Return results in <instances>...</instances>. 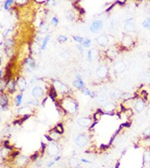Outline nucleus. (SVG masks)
Listing matches in <instances>:
<instances>
[{
  "mask_svg": "<svg viewBox=\"0 0 150 168\" xmlns=\"http://www.w3.org/2000/svg\"><path fill=\"white\" fill-rule=\"evenodd\" d=\"M65 105H64L66 110H68L71 112H74L78 110V103L76 102L73 101L72 100L69 99V101H65Z\"/></svg>",
  "mask_w": 150,
  "mask_h": 168,
  "instance_id": "1",
  "label": "nucleus"
},
{
  "mask_svg": "<svg viewBox=\"0 0 150 168\" xmlns=\"http://www.w3.org/2000/svg\"><path fill=\"white\" fill-rule=\"evenodd\" d=\"M75 142L78 146L85 147L89 143V138L85 134H81L76 138Z\"/></svg>",
  "mask_w": 150,
  "mask_h": 168,
  "instance_id": "2",
  "label": "nucleus"
},
{
  "mask_svg": "<svg viewBox=\"0 0 150 168\" xmlns=\"http://www.w3.org/2000/svg\"><path fill=\"white\" fill-rule=\"evenodd\" d=\"M103 26V23L100 20H97L93 22L91 26H90V30L91 32H97L98 31H99Z\"/></svg>",
  "mask_w": 150,
  "mask_h": 168,
  "instance_id": "3",
  "label": "nucleus"
},
{
  "mask_svg": "<svg viewBox=\"0 0 150 168\" xmlns=\"http://www.w3.org/2000/svg\"><path fill=\"white\" fill-rule=\"evenodd\" d=\"M47 152L50 156H55L59 153V148L55 143H51L47 147Z\"/></svg>",
  "mask_w": 150,
  "mask_h": 168,
  "instance_id": "4",
  "label": "nucleus"
},
{
  "mask_svg": "<svg viewBox=\"0 0 150 168\" xmlns=\"http://www.w3.org/2000/svg\"><path fill=\"white\" fill-rule=\"evenodd\" d=\"M96 73H97V75L100 78H105L108 73V69L105 66H100L98 68Z\"/></svg>",
  "mask_w": 150,
  "mask_h": 168,
  "instance_id": "5",
  "label": "nucleus"
},
{
  "mask_svg": "<svg viewBox=\"0 0 150 168\" xmlns=\"http://www.w3.org/2000/svg\"><path fill=\"white\" fill-rule=\"evenodd\" d=\"M91 119L90 118H86V117L80 118L78 121V123L79 125L82 127H88L89 125H91Z\"/></svg>",
  "mask_w": 150,
  "mask_h": 168,
  "instance_id": "6",
  "label": "nucleus"
},
{
  "mask_svg": "<svg viewBox=\"0 0 150 168\" xmlns=\"http://www.w3.org/2000/svg\"><path fill=\"white\" fill-rule=\"evenodd\" d=\"M77 78H78V80H75L73 82V86L74 87H75L78 89H81V88H84L85 87V83L83 82V81L82 80L80 76L78 75L77 76Z\"/></svg>",
  "mask_w": 150,
  "mask_h": 168,
  "instance_id": "7",
  "label": "nucleus"
},
{
  "mask_svg": "<svg viewBox=\"0 0 150 168\" xmlns=\"http://www.w3.org/2000/svg\"><path fill=\"white\" fill-rule=\"evenodd\" d=\"M95 40H96L97 43L100 45H102V46H104V45H107L108 41H109L108 37L107 36H105V35H101L100 37H97L95 39Z\"/></svg>",
  "mask_w": 150,
  "mask_h": 168,
  "instance_id": "8",
  "label": "nucleus"
},
{
  "mask_svg": "<svg viewBox=\"0 0 150 168\" xmlns=\"http://www.w3.org/2000/svg\"><path fill=\"white\" fill-rule=\"evenodd\" d=\"M126 66L125 64L122 62V61H118L117 63H115V64L114 65V69L115 70L117 73H122L125 70Z\"/></svg>",
  "mask_w": 150,
  "mask_h": 168,
  "instance_id": "9",
  "label": "nucleus"
},
{
  "mask_svg": "<svg viewBox=\"0 0 150 168\" xmlns=\"http://www.w3.org/2000/svg\"><path fill=\"white\" fill-rule=\"evenodd\" d=\"M27 163H28V158H27L26 156H20V157L17 159V161H16L17 165L18 167H20V168L24 167Z\"/></svg>",
  "mask_w": 150,
  "mask_h": 168,
  "instance_id": "10",
  "label": "nucleus"
},
{
  "mask_svg": "<svg viewBox=\"0 0 150 168\" xmlns=\"http://www.w3.org/2000/svg\"><path fill=\"white\" fill-rule=\"evenodd\" d=\"M55 86L60 92H66L68 91V88L58 81H55Z\"/></svg>",
  "mask_w": 150,
  "mask_h": 168,
  "instance_id": "11",
  "label": "nucleus"
},
{
  "mask_svg": "<svg viewBox=\"0 0 150 168\" xmlns=\"http://www.w3.org/2000/svg\"><path fill=\"white\" fill-rule=\"evenodd\" d=\"M32 95L35 97V98H40L42 97L43 95V90L42 88L39 86L34 88L32 92Z\"/></svg>",
  "mask_w": 150,
  "mask_h": 168,
  "instance_id": "12",
  "label": "nucleus"
},
{
  "mask_svg": "<svg viewBox=\"0 0 150 168\" xmlns=\"http://www.w3.org/2000/svg\"><path fill=\"white\" fill-rule=\"evenodd\" d=\"M133 19H129L126 21V23L125 26V28L129 32H131L134 31L135 29V26L134 24V23L132 22Z\"/></svg>",
  "mask_w": 150,
  "mask_h": 168,
  "instance_id": "13",
  "label": "nucleus"
},
{
  "mask_svg": "<svg viewBox=\"0 0 150 168\" xmlns=\"http://www.w3.org/2000/svg\"><path fill=\"white\" fill-rule=\"evenodd\" d=\"M145 108V103L142 100H138L135 103V109L138 112H142Z\"/></svg>",
  "mask_w": 150,
  "mask_h": 168,
  "instance_id": "14",
  "label": "nucleus"
},
{
  "mask_svg": "<svg viewBox=\"0 0 150 168\" xmlns=\"http://www.w3.org/2000/svg\"><path fill=\"white\" fill-rule=\"evenodd\" d=\"M17 85H18V87L20 89V90H21V92H24L27 88L26 82V80L24 79H20V80L18 81Z\"/></svg>",
  "mask_w": 150,
  "mask_h": 168,
  "instance_id": "15",
  "label": "nucleus"
},
{
  "mask_svg": "<svg viewBox=\"0 0 150 168\" xmlns=\"http://www.w3.org/2000/svg\"><path fill=\"white\" fill-rule=\"evenodd\" d=\"M8 104V98L6 95L1 94V105L2 108H4Z\"/></svg>",
  "mask_w": 150,
  "mask_h": 168,
  "instance_id": "16",
  "label": "nucleus"
},
{
  "mask_svg": "<svg viewBox=\"0 0 150 168\" xmlns=\"http://www.w3.org/2000/svg\"><path fill=\"white\" fill-rule=\"evenodd\" d=\"M69 165L73 168H77L78 167H79L78 161H77V159H75V158H71L69 160Z\"/></svg>",
  "mask_w": 150,
  "mask_h": 168,
  "instance_id": "17",
  "label": "nucleus"
},
{
  "mask_svg": "<svg viewBox=\"0 0 150 168\" xmlns=\"http://www.w3.org/2000/svg\"><path fill=\"white\" fill-rule=\"evenodd\" d=\"M50 35H47L46 37L44 39V40H43L42 41V47H41V49H42V50H45L46 46V45L48 44V42H49V41L50 40Z\"/></svg>",
  "mask_w": 150,
  "mask_h": 168,
  "instance_id": "18",
  "label": "nucleus"
},
{
  "mask_svg": "<svg viewBox=\"0 0 150 168\" xmlns=\"http://www.w3.org/2000/svg\"><path fill=\"white\" fill-rule=\"evenodd\" d=\"M8 90L10 92H14L15 91V81H12L8 83Z\"/></svg>",
  "mask_w": 150,
  "mask_h": 168,
  "instance_id": "19",
  "label": "nucleus"
},
{
  "mask_svg": "<svg viewBox=\"0 0 150 168\" xmlns=\"http://www.w3.org/2000/svg\"><path fill=\"white\" fill-rule=\"evenodd\" d=\"M114 105L112 103H108L105 105V110H107L108 112L112 111L114 108Z\"/></svg>",
  "mask_w": 150,
  "mask_h": 168,
  "instance_id": "20",
  "label": "nucleus"
},
{
  "mask_svg": "<svg viewBox=\"0 0 150 168\" xmlns=\"http://www.w3.org/2000/svg\"><path fill=\"white\" fill-rule=\"evenodd\" d=\"M143 26L147 29H150V18L146 19L143 23Z\"/></svg>",
  "mask_w": 150,
  "mask_h": 168,
  "instance_id": "21",
  "label": "nucleus"
},
{
  "mask_svg": "<svg viewBox=\"0 0 150 168\" xmlns=\"http://www.w3.org/2000/svg\"><path fill=\"white\" fill-rule=\"evenodd\" d=\"M82 92H83L85 95L90 96L91 98H92V97H94V94H93V93H91V91H89V90L87 89V88H83V90H82Z\"/></svg>",
  "mask_w": 150,
  "mask_h": 168,
  "instance_id": "22",
  "label": "nucleus"
},
{
  "mask_svg": "<svg viewBox=\"0 0 150 168\" xmlns=\"http://www.w3.org/2000/svg\"><path fill=\"white\" fill-rule=\"evenodd\" d=\"M67 39H68L67 37L64 36V35H59V37H57V41L60 43H64V42L67 41Z\"/></svg>",
  "mask_w": 150,
  "mask_h": 168,
  "instance_id": "23",
  "label": "nucleus"
},
{
  "mask_svg": "<svg viewBox=\"0 0 150 168\" xmlns=\"http://www.w3.org/2000/svg\"><path fill=\"white\" fill-rule=\"evenodd\" d=\"M15 100H16V105L17 106L20 105V104L21 103V101H22V95H17L15 98Z\"/></svg>",
  "mask_w": 150,
  "mask_h": 168,
  "instance_id": "24",
  "label": "nucleus"
},
{
  "mask_svg": "<svg viewBox=\"0 0 150 168\" xmlns=\"http://www.w3.org/2000/svg\"><path fill=\"white\" fill-rule=\"evenodd\" d=\"M73 40H74L75 41H76V42H78V43H80V44H81V43H82V42L84 41V39H83V37H82L73 36Z\"/></svg>",
  "mask_w": 150,
  "mask_h": 168,
  "instance_id": "25",
  "label": "nucleus"
},
{
  "mask_svg": "<svg viewBox=\"0 0 150 168\" xmlns=\"http://www.w3.org/2000/svg\"><path fill=\"white\" fill-rule=\"evenodd\" d=\"M123 43L125 44V45H129L130 44H131V38L128 36L125 37L123 39Z\"/></svg>",
  "mask_w": 150,
  "mask_h": 168,
  "instance_id": "26",
  "label": "nucleus"
},
{
  "mask_svg": "<svg viewBox=\"0 0 150 168\" xmlns=\"http://www.w3.org/2000/svg\"><path fill=\"white\" fill-rule=\"evenodd\" d=\"M91 44V39H86L85 40L83 41V45H84V47H85V48L89 47Z\"/></svg>",
  "mask_w": 150,
  "mask_h": 168,
  "instance_id": "27",
  "label": "nucleus"
},
{
  "mask_svg": "<svg viewBox=\"0 0 150 168\" xmlns=\"http://www.w3.org/2000/svg\"><path fill=\"white\" fill-rule=\"evenodd\" d=\"M13 2V0H7V1H6L5 3H4V8L7 10L8 9V8H9V6H10Z\"/></svg>",
  "mask_w": 150,
  "mask_h": 168,
  "instance_id": "28",
  "label": "nucleus"
},
{
  "mask_svg": "<svg viewBox=\"0 0 150 168\" xmlns=\"http://www.w3.org/2000/svg\"><path fill=\"white\" fill-rule=\"evenodd\" d=\"M52 23L55 26H56L57 24H58V22H59V21H58V19H57V18L56 17H53V18H52Z\"/></svg>",
  "mask_w": 150,
  "mask_h": 168,
  "instance_id": "29",
  "label": "nucleus"
},
{
  "mask_svg": "<svg viewBox=\"0 0 150 168\" xmlns=\"http://www.w3.org/2000/svg\"><path fill=\"white\" fill-rule=\"evenodd\" d=\"M29 66H30V67L31 68H34L35 67V64L34 61H33L32 59H30V61H29Z\"/></svg>",
  "mask_w": 150,
  "mask_h": 168,
  "instance_id": "30",
  "label": "nucleus"
},
{
  "mask_svg": "<svg viewBox=\"0 0 150 168\" xmlns=\"http://www.w3.org/2000/svg\"><path fill=\"white\" fill-rule=\"evenodd\" d=\"M143 134L144 136H150V128H148L147 130H145V132H143Z\"/></svg>",
  "mask_w": 150,
  "mask_h": 168,
  "instance_id": "31",
  "label": "nucleus"
},
{
  "mask_svg": "<svg viewBox=\"0 0 150 168\" xmlns=\"http://www.w3.org/2000/svg\"><path fill=\"white\" fill-rule=\"evenodd\" d=\"M92 50H89V52H88V59L91 61V59H92Z\"/></svg>",
  "mask_w": 150,
  "mask_h": 168,
  "instance_id": "32",
  "label": "nucleus"
},
{
  "mask_svg": "<svg viewBox=\"0 0 150 168\" xmlns=\"http://www.w3.org/2000/svg\"><path fill=\"white\" fill-rule=\"evenodd\" d=\"M55 164V161H50V162H49V163H48V165H47V166H48V168H51L53 165Z\"/></svg>",
  "mask_w": 150,
  "mask_h": 168,
  "instance_id": "33",
  "label": "nucleus"
},
{
  "mask_svg": "<svg viewBox=\"0 0 150 168\" xmlns=\"http://www.w3.org/2000/svg\"><path fill=\"white\" fill-rule=\"evenodd\" d=\"M46 147V145H45L44 143H42V153H44V150H45Z\"/></svg>",
  "mask_w": 150,
  "mask_h": 168,
  "instance_id": "34",
  "label": "nucleus"
},
{
  "mask_svg": "<svg viewBox=\"0 0 150 168\" xmlns=\"http://www.w3.org/2000/svg\"><path fill=\"white\" fill-rule=\"evenodd\" d=\"M81 161L82 163H91V161H88V160L85 159H81Z\"/></svg>",
  "mask_w": 150,
  "mask_h": 168,
  "instance_id": "35",
  "label": "nucleus"
},
{
  "mask_svg": "<svg viewBox=\"0 0 150 168\" xmlns=\"http://www.w3.org/2000/svg\"><path fill=\"white\" fill-rule=\"evenodd\" d=\"M44 136L46 137V139H47L48 141H52L53 140V139H52L50 136H49V135H44Z\"/></svg>",
  "mask_w": 150,
  "mask_h": 168,
  "instance_id": "36",
  "label": "nucleus"
},
{
  "mask_svg": "<svg viewBox=\"0 0 150 168\" xmlns=\"http://www.w3.org/2000/svg\"><path fill=\"white\" fill-rule=\"evenodd\" d=\"M78 49L80 50V53H82V52H83V49H82V46H81L80 45H78Z\"/></svg>",
  "mask_w": 150,
  "mask_h": 168,
  "instance_id": "37",
  "label": "nucleus"
},
{
  "mask_svg": "<svg viewBox=\"0 0 150 168\" xmlns=\"http://www.w3.org/2000/svg\"><path fill=\"white\" fill-rule=\"evenodd\" d=\"M116 3H117V4H120V5H123V4H125V1H116Z\"/></svg>",
  "mask_w": 150,
  "mask_h": 168,
  "instance_id": "38",
  "label": "nucleus"
},
{
  "mask_svg": "<svg viewBox=\"0 0 150 168\" xmlns=\"http://www.w3.org/2000/svg\"><path fill=\"white\" fill-rule=\"evenodd\" d=\"M80 14H85V10H84V8H81L80 10Z\"/></svg>",
  "mask_w": 150,
  "mask_h": 168,
  "instance_id": "39",
  "label": "nucleus"
},
{
  "mask_svg": "<svg viewBox=\"0 0 150 168\" xmlns=\"http://www.w3.org/2000/svg\"><path fill=\"white\" fill-rule=\"evenodd\" d=\"M114 4H112V5H111V6L108 9H107V10H106V12H109V10H111L112 9V8L114 7Z\"/></svg>",
  "mask_w": 150,
  "mask_h": 168,
  "instance_id": "40",
  "label": "nucleus"
},
{
  "mask_svg": "<svg viewBox=\"0 0 150 168\" xmlns=\"http://www.w3.org/2000/svg\"><path fill=\"white\" fill-rule=\"evenodd\" d=\"M60 159H61V156H56V157H55V159H54V161H59Z\"/></svg>",
  "mask_w": 150,
  "mask_h": 168,
  "instance_id": "41",
  "label": "nucleus"
},
{
  "mask_svg": "<svg viewBox=\"0 0 150 168\" xmlns=\"http://www.w3.org/2000/svg\"><path fill=\"white\" fill-rule=\"evenodd\" d=\"M96 123H97V122H96V121H95V122H94V123H93V125H91V127H90V130H91V128H93V127H94V126L96 125Z\"/></svg>",
  "mask_w": 150,
  "mask_h": 168,
  "instance_id": "42",
  "label": "nucleus"
},
{
  "mask_svg": "<svg viewBox=\"0 0 150 168\" xmlns=\"http://www.w3.org/2000/svg\"><path fill=\"white\" fill-rule=\"evenodd\" d=\"M47 98H48V97H46V98H45V99H44V100L43 101V102H42L43 105H44V103H45V102H46V99H47Z\"/></svg>",
  "mask_w": 150,
  "mask_h": 168,
  "instance_id": "43",
  "label": "nucleus"
},
{
  "mask_svg": "<svg viewBox=\"0 0 150 168\" xmlns=\"http://www.w3.org/2000/svg\"><path fill=\"white\" fill-rule=\"evenodd\" d=\"M148 57H149V58H150V53L148 54Z\"/></svg>",
  "mask_w": 150,
  "mask_h": 168,
  "instance_id": "44",
  "label": "nucleus"
},
{
  "mask_svg": "<svg viewBox=\"0 0 150 168\" xmlns=\"http://www.w3.org/2000/svg\"></svg>",
  "mask_w": 150,
  "mask_h": 168,
  "instance_id": "45",
  "label": "nucleus"
}]
</instances>
